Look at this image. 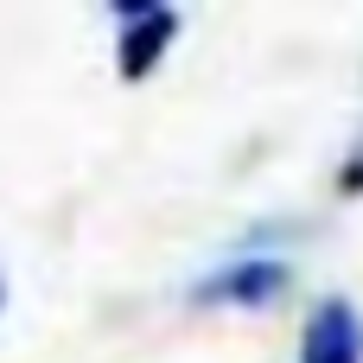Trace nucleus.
<instances>
[{
    "instance_id": "1",
    "label": "nucleus",
    "mask_w": 363,
    "mask_h": 363,
    "mask_svg": "<svg viewBox=\"0 0 363 363\" xmlns=\"http://www.w3.org/2000/svg\"><path fill=\"white\" fill-rule=\"evenodd\" d=\"M287 281H294V262H287V255H230L223 268H211V274L191 287V300H198V306H242V313H262V306H274V300L287 294Z\"/></svg>"
},
{
    "instance_id": "2",
    "label": "nucleus",
    "mask_w": 363,
    "mask_h": 363,
    "mask_svg": "<svg viewBox=\"0 0 363 363\" xmlns=\"http://www.w3.org/2000/svg\"><path fill=\"white\" fill-rule=\"evenodd\" d=\"M121 13V38H115V70L121 83H140L160 70V57L172 51L179 38V6H153V0H128L115 6Z\"/></svg>"
},
{
    "instance_id": "3",
    "label": "nucleus",
    "mask_w": 363,
    "mask_h": 363,
    "mask_svg": "<svg viewBox=\"0 0 363 363\" xmlns=\"http://www.w3.org/2000/svg\"><path fill=\"white\" fill-rule=\"evenodd\" d=\"M300 363H363V319L351 300H319L300 338Z\"/></svg>"
},
{
    "instance_id": "4",
    "label": "nucleus",
    "mask_w": 363,
    "mask_h": 363,
    "mask_svg": "<svg viewBox=\"0 0 363 363\" xmlns=\"http://www.w3.org/2000/svg\"><path fill=\"white\" fill-rule=\"evenodd\" d=\"M338 191H345V198H351V191H363V147H357V160L345 166V179H338Z\"/></svg>"
},
{
    "instance_id": "5",
    "label": "nucleus",
    "mask_w": 363,
    "mask_h": 363,
    "mask_svg": "<svg viewBox=\"0 0 363 363\" xmlns=\"http://www.w3.org/2000/svg\"><path fill=\"white\" fill-rule=\"evenodd\" d=\"M0 306H6V281H0Z\"/></svg>"
}]
</instances>
